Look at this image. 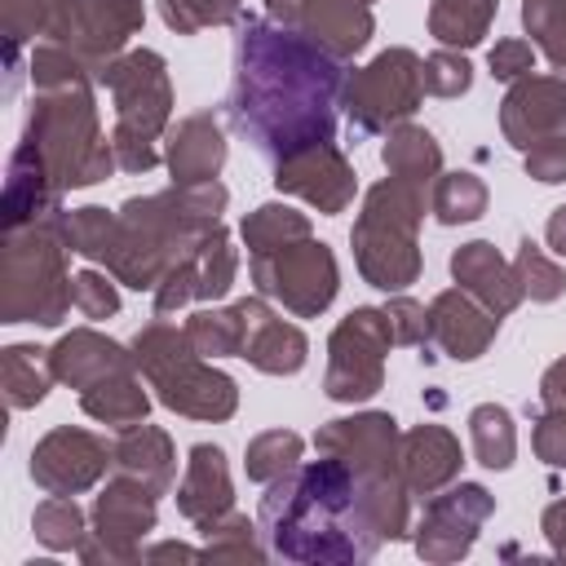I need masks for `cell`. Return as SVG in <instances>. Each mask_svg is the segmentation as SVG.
<instances>
[{
    "label": "cell",
    "mask_w": 566,
    "mask_h": 566,
    "mask_svg": "<svg viewBox=\"0 0 566 566\" xmlns=\"http://www.w3.org/2000/svg\"><path fill=\"white\" fill-rule=\"evenodd\" d=\"M539 531L548 535L553 553H557V557H566V500H553V504L544 509V517H539Z\"/></svg>",
    "instance_id": "52"
},
{
    "label": "cell",
    "mask_w": 566,
    "mask_h": 566,
    "mask_svg": "<svg viewBox=\"0 0 566 566\" xmlns=\"http://www.w3.org/2000/svg\"><path fill=\"white\" fill-rule=\"evenodd\" d=\"M66 239L62 212L4 230L0 252V323H40L57 327L71 310V274H66Z\"/></svg>",
    "instance_id": "6"
},
{
    "label": "cell",
    "mask_w": 566,
    "mask_h": 566,
    "mask_svg": "<svg viewBox=\"0 0 566 566\" xmlns=\"http://www.w3.org/2000/svg\"><path fill=\"white\" fill-rule=\"evenodd\" d=\"M531 447L544 464L566 469V407H544V416L531 429Z\"/></svg>",
    "instance_id": "49"
},
{
    "label": "cell",
    "mask_w": 566,
    "mask_h": 566,
    "mask_svg": "<svg viewBox=\"0 0 566 566\" xmlns=\"http://www.w3.org/2000/svg\"><path fill=\"white\" fill-rule=\"evenodd\" d=\"M49 371H53V380L84 394L88 385H97L106 376L133 371V349H124L119 340H111L93 327H75L66 336H57V345L49 349Z\"/></svg>",
    "instance_id": "23"
},
{
    "label": "cell",
    "mask_w": 566,
    "mask_h": 566,
    "mask_svg": "<svg viewBox=\"0 0 566 566\" xmlns=\"http://www.w3.org/2000/svg\"><path fill=\"white\" fill-rule=\"evenodd\" d=\"M495 332H500V318L464 287H447L429 301V340L455 363L482 358L491 349Z\"/></svg>",
    "instance_id": "21"
},
{
    "label": "cell",
    "mask_w": 566,
    "mask_h": 566,
    "mask_svg": "<svg viewBox=\"0 0 566 566\" xmlns=\"http://www.w3.org/2000/svg\"><path fill=\"white\" fill-rule=\"evenodd\" d=\"M486 66H491V75H495V80H509V84H513V80L531 75V66H535V44H531V40L509 35V40H500V44L491 49Z\"/></svg>",
    "instance_id": "50"
},
{
    "label": "cell",
    "mask_w": 566,
    "mask_h": 566,
    "mask_svg": "<svg viewBox=\"0 0 566 566\" xmlns=\"http://www.w3.org/2000/svg\"><path fill=\"white\" fill-rule=\"evenodd\" d=\"M190 265H195V301H221L239 274V256L230 243L226 226H212L195 248H190Z\"/></svg>",
    "instance_id": "33"
},
{
    "label": "cell",
    "mask_w": 566,
    "mask_h": 566,
    "mask_svg": "<svg viewBox=\"0 0 566 566\" xmlns=\"http://www.w3.org/2000/svg\"><path fill=\"white\" fill-rule=\"evenodd\" d=\"M164 557H195L190 544H155V548H142V562H164Z\"/></svg>",
    "instance_id": "54"
},
{
    "label": "cell",
    "mask_w": 566,
    "mask_h": 566,
    "mask_svg": "<svg viewBox=\"0 0 566 566\" xmlns=\"http://www.w3.org/2000/svg\"><path fill=\"white\" fill-rule=\"evenodd\" d=\"M380 159H385L389 177H402V181H411V186H420V190L433 186L438 172H442V146H438V137H433L429 128L411 124V119L385 133Z\"/></svg>",
    "instance_id": "28"
},
{
    "label": "cell",
    "mask_w": 566,
    "mask_h": 566,
    "mask_svg": "<svg viewBox=\"0 0 566 566\" xmlns=\"http://www.w3.org/2000/svg\"><path fill=\"white\" fill-rule=\"evenodd\" d=\"M469 442H473V460L482 469H495L504 473L517 455V429H513V416L509 407L500 402H478L469 411Z\"/></svg>",
    "instance_id": "32"
},
{
    "label": "cell",
    "mask_w": 566,
    "mask_h": 566,
    "mask_svg": "<svg viewBox=\"0 0 566 566\" xmlns=\"http://www.w3.org/2000/svg\"><path fill=\"white\" fill-rule=\"evenodd\" d=\"M115 234H119V212H106L97 203H84V208H62V239L75 256H88V261H102L111 256L115 248Z\"/></svg>",
    "instance_id": "36"
},
{
    "label": "cell",
    "mask_w": 566,
    "mask_h": 566,
    "mask_svg": "<svg viewBox=\"0 0 566 566\" xmlns=\"http://www.w3.org/2000/svg\"><path fill=\"white\" fill-rule=\"evenodd\" d=\"M500 133L509 146L531 150L535 142L566 133V75H522L500 102Z\"/></svg>",
    "instance_id": "19"
},
{
    "label": "cell",
    "mask_w": 566,
    "mask_h": 566,
    "mask_svg": "<svg viewBox=\"0 0 566 566\" xmlns=\"http://www.w3.org/2000/svg\"><path fill=\"white\" fill-rule=\"evenodd\" d=\"M495 513V495L482 482H451L438 495H429L424 517L416 526V553L433 566L460 562L473 544L482 522Z\"/></svg>",
    "instance_id": "14"
},
{
    "label": "cell",
    "mask_w": 566,
    "mask_h": 566,
    "mask_svg": "<svg viewBox=\"0 0 566 566\" xmlns=\"http://www.w3.org/2000/svg\"><path fill=\"white\" fill-rule=\"evenodd\" d=\"M80 407H84V416H93L97 424L128 429V424L146 420V411H150V394L142 389L137 367H133V371H119V376H106V380L88 385V389L80 394Z\"/></svg>",
    "instance_id": "29"
},
{
    "label": "cell",
    "mask_w": 566,
    "mask_h": 566,
    "mask_svg": "<svg viewBox=\"0 0 566 566\" xmlns=\"http://www.w3.org/2000/svg\"><path fill=\"white\" fill-rule=\"evenodd\" d=\"M133 367L150 380V376H159L164 367H172L177 358H186V354H199L195 345H190V336H186V323L177 327V323H168V318H155V323H146L137 336H133Z\"/></svg>",
    "instance_id": "39"
},
{
    "label": "cell",
    "mask_w": 566,
    "mask_h": 566,
    "mask_svg": "<svg viewBox=\"0 0 566 566\" xmlns=\"http://www.w3.org/2000/svg\"><path fill=\"white\" fill-rule=\"evenodd\" d=\"M424 221V190L385 177L363 195V212L349 230L354 243V265L358 274L380 287V292H402L407 283L420 279V230Z\"/></svg>",
    "instance_id": "8"
},
{
    "label": "cell",
    "mask_w": 566,
    "mask_h": 566,
    "mask_svg": "<svg viewBox=\"0 0 566 566\" xmlns=\"http://www.w3.org/2000/svg\"><path fill=\"white\" fill-rule=\"evenodd\" d=\"M513 274H517L522 296H531V301H539V305H548V301H557V296L566 292V270H562L553 256H544V248L531 243V239L517 243V252H513Z\"/></svg>",
    "instance_id": "41"
},
{
    "label": "cell",
    "mask_w": 566,
    "mask_h": 566,
    "mask_svg": "<svg viewBox=\"0 0 566 566\" xmlns=\"http://www.w3.org/2000/svg\"><path fill=\"white\" fill-rule=\"evenodd\" d=\"M500 0H433L429 4V35L442 49H473L491 31Z\"/></svg>",
    "instance_id": "30"
},
{
    "label": "cell",
    "mask_w": 566,
    "mask_h": 566,
    "mask_svg": "<svg viewBox=\"0 0 566 566\" xmlns=\"http://www.w3.org/2000/svg\"><path fill=\"white\" fill-rule=\"evenodd\" d=\"M106 469H111V447L75 424H57L31 447V478L49 495H80L97 486Z\"/></svg>",
    "instance_id": "15"
},
{
    "label": "cell",
    "mask_w": 566,
    "mask_h": 566,
    "mask_svg": "<svg viewBox=\"0 0 566 566\" xmlns=\"http://www.w3.org/2000/svg\"><path fill=\"white\" fill-rule=\"evenodd\" d=\"M394 345L385 310L358 305L327 336V376L323 389L332 402H367L385 389V354Z\"/></svg>",
    "instance_id": "11"
},
{
    "label": "cell",
    "mask_w": 566,
    "mask_h": 566,
    "mask_svg": "<svg viewBox=\"0 0 566 566\" xmlns=\"http://www.w3.org/2000/svg\"><path fill=\"white\" fill-rule=\"evenodd\" d=\"M49 349H35V345H9L0 354V385H4V398L13 411H27L35 402H44L49 394Z\"/></svg>",
    "instance_id": "31"
},
{
    "label": "cell",
    "mask_w": 566,
    "mask_h": 566,
    "mask_svg": "<svg viewBox=\"0 0 566 566\" xmlns=\"http://www.w3.org/2000/svg\"><path fill=\"white\" fill-rule=\"evenodd\" d=\"M31 531L53 553H80V544L88 539V517L75 504V495H49L44 504H35Z\"/></svg>",
    "instance_id": "37"
},
{
    "label": "cell",
    "mask_w": 566,
    "mask_h": 566,
    "mask_svg": "<svg viewBox=\"0 0 566 566\" xmlns=\"http://www.w3.org/2000/svg\"><path fill=\"white\" fill-rule=\"evenodd\" d=\"M522 27L535 49L566 71V0H522Z\"/></svg>",
    "instance_id": "42"
},
{
    "label": "cell",
    "mask_w": 566,
    "mask_h": 566,
    "mask_svg": "<svg viewBox=\"0 0 566 566\" xmlns=\"http://www.w3.org/2000/svg\"><path fill=\"white\" fill-rule=\"evenodd\" d=\"M239 305V314H243V349H239V358H248L256 371H265V376H296L301 367H305V358H310V340H305V332L296 327V323H283L270 305H265V296L256 292V296H243V301H234Z\"/></svg>",
    "instance_id": "20"
},
{
    "label": "cell",
    "mask_w": 566,
    "mask_h": 566,
    "mask_svg": "<svg viewBox=\"0 0 566 566\" xmlns=\"http://www.w3.org/2000/svg\"><path fill=\"white\" fill-rule=\"evenodd\" d=\"M261 526L248 522L243 513H226L212 531H208V544H203V557L212 562H265V548H261Z\"/></svg>",
    "instance_id": "43"
},
{
    "label": "cell",
    "mask_w": 566,
    "mask_h": 566,
    "mask_svg": "<svg viewBox=\"0 0 566 566\" xmlns=\"http://www.w3.org/2000/svg\"><path fill=\"white\" fill-rule=\"evenodd\" d=\"M243 0H159V18L177 35H199L208 27H226L239 18Z\"/></svg>",
    "instance_id": "44"
},
{
    "label": "cell",
    "mask_w": 566,
    "mask_h": 566,
    "mask_svg": "<svg viewBox=\"0 0 566 566\" xmlns=\"http://www.w3.org/2000/svg\"><path fill=\"white\" fill-rule=\"evenodd\" d=\"M150 389L168 411L190 420H230L239 407V385L221 367H212L203 354L177 358L172 367L150 376Z\"/></svg>",
    "instance_id": "18"
},
{
    "label": "cell",
    "mask_w": 566,
    "mask_h": 566,
    "mask_svg": "<svg viewBox=\"0 0 566 566\" xmlns=\"http://www.w3.org/2000/svg\"><path fill=\"white\" fill-rule=\"evenodd\" d=\"M155 491L128 473H115L88 513V539L80 544V562L97 566V562H142V539L155 531L159 509H155Z\"/></svg>",
    "instance_id": "13"
},
{
    "label": "cell",
    "mask_w": 566,
    "mask_h": 566,
    "mask_svg": "<svg viewBox=\"0 0 566 566\" xmlns=\"http://www.w3.org/2000/svg\"><path fill=\"white\" fill-rule=\"evenodd\" d=\"M111 469L146 482L155 495H168L172 491V478H177L172 438L159 424L137 420V424H128V429L115 433V442H111Z\"/></svg>",
    "instance_id": "27"
},
{
    "label": "cell",
    "mask_w": 566,
    "mask_h": 566,
    "mask_svg": "<svg viewBox=\"0 0 566 566\" xmlns=\"http://www.w3.org/2000/svg\"><path fill=\"white\" fill-rule=\"evenodd\" d=\"M274 190L292 195V199H305L323 217H336L354 203L358 172H354V164L345 159L340 146L323 142V146H310V150H296V155L279 159L274 164Z\"/></svg>",
    "instance_id": "17"
},
{
    "label": "cell",
    "mask_w": 566,
    "mask_h": 566,
    "mask_svg": "<svg viewBox=\"0 0 566 566\" xmlns=\"http://www.w3.org/2000/svg\"><path fill=\"white\" fill-rule=\"evenodd\" d=\"M186 336H190V345L203 354V358H239V349H243V314H239V305H208V310H195L190 318H186Z\"/></svg>",
    "instance_id": "38"
},
{
    "label": "cell",
    "mask_w": 566,
    "mask_h": 566,
    "mask_svg": "<svg viewBox=\"0 0 566 566\" xmlns=\"http://www.w3.org/2000/svg\"><path fill=\"white\" fill-rule=\"evenodd\" d=\"M164 164L172 172V186H199L217 181L226 164V133L212 115H186L164 137Z\"/></svg>",
    "instance_id": "26"
},
{
    "label": "cell",
    "mask_w": 566,
    "mask_h": 566,
    "mask_svg": "<svg viewBox=\"0 0 566 566\" xmlns=\"http://www.w3.org/2000/svg\"><path fill=\"white\" fill-rule=\"evenodd\" d=\"M265 13L314 44H323L336 57H354L367 49L376 18L371 0H265Z\"/></svg>",
    "instance_id": "16"
},
{
    "label": "cell",
    "mask_w": 566,
    "mask_h": 566,
    "mask_svg": "<svg viewBox=\"0 0 566 566\" xmlns=\"http://www.w3.org/2000/svg\"><path fill=\"white\" fill-rule=\"evenodd\" d=\"M460 464H464V451L451 429L416 424L402 433V482L411 495H420V500L438 495L442 486H451L460 478Z\"/></svg>",
    "instance_id": "25"
},
{
    "label": "cell",
    "mask_w": 566,
    "mask_h": 566,
    "mask_svg": "<svg viewBox=\"0 0 566 566\" xmlns=\"http://www.w3.org/2000/svg\"><path fill=\"white\" fill-rule=\"evenodd\" d=\"M522 164H526V177H535L544 186L566 181V133H553V137L535 142L531 150H522Z\"/></svg>",
    "instance_id": "48"
},
{
    "label": "cell",
    "mask_w": 566,
    "mask_h": 566,
    "mask_svg": "<svg viewBox=\"0 0 566 566\" xmlns=\"http://www.w3.org/2000/svg\"><path fill=\"white\" fill-rule=\"evenodd\" d=\"M473 84V66L460 49H438L424 57V93L433 97H460Z\"/></svg>",
    "instance_id": "45"
},
{
    "label": "cell",
    "mask_w": 566,
    "mask_h": 566,
    "mask_svg": "<svg viewBox=\"0 0 566 566\" xmlns=\"http://www.w3.org/2000/svg\"><path fill=\"white\" fill-rule=\"evenodd\" d=\"M385 318H389V332H394V345H424L429 340V310L402 292H394L385 301Z\"/></svg>",
    "instance_id": "47"
},
{
    "label": "cell",
    "mask_w": 566,
    "mask_h": 566,
    "mask_svg": "<svg viewBox=\"0 0 566 566\" xmlns=\"http://www.w3.org/2000/svg\"><path fill=\"white\" fill-rule=\"evenodd\" d=\"M256 522L270 548L301 566H354L385 544L367 517L358 473L336 455L274 478L261 495Z\"/></svg>",
    "instance_id": "2"
},
{
    "label": "cell",
    "mask_w": 566,
    "mask_h": 566,
    "mask_svg": "<svg viewBox=\"0 0 566 566\" xmlns=\"http://www.w3.org/2000/svg\"><path fill=\"white\" fill-rule=\"evenodd\" d=\"M31 84H35V102L22 142L44 159L57 195L106 181L119 168V159L97 119V102H93L97 80L88 62L44 40L31 49Z\"/></svg>",
    "instance_id": "3"
},
{
    "label": "cell",
    "mask_w": 566,
    "mask_h": 566,
    "mask_svg": "<svg viewBox=\"0 0 566 566\" xmlns=\"http://www.w3.org/2000/svg\"><path fill=\"white\" fill-rule=\"evenodd\" d=\"M142 0H53L44 40L84 57L97 80L119 53H128V40L142 31Z\"/></svg>",
    "instance_id": "12"
},
{
    "label": "cell",
    "mask_w": 566,
    "mask_h": 566,
    "mask_svg": "<svg viewBox=\"0 0 566 566\" xmlns=\"http://www.w3.org/2000/svg\"><path fill=\"white\" fill-rule=\"evenodd\" d=\"M97 84L115 97V128L111 146L124 172H150L164 159V137L172 128V80L168 62L155 49H128L119 53Z\"/></svg>",
    "instance_id": "7"
},
{
    "label": "cell",
    "mask_w": 566,
    "mask_h": 566,
    "mask_svg": "<svg viewBox=\"0 0 566 566\" xmlns=\"http://www.w3.org/2000/svg\"><path fill=\"white\" fill-rule=\"evenodd\" d=\"M539 402L544 407H566V354L539 376Z\"/></svg>",
    "instance_id": "51"
},
{
    "label": "cell",
    "mask_w": 566,
    "mask_h": 566,
    "mask_svg": "<svg viewBox=\"0 0 566 566\" xmlns=\"http://www.w3.org/2000/svg\"><path fill=\"white\" fill-rule=\"evenodd\" d=\"M424 97V57L411 49H385L367 66L345 75L340 106L358 133H389L416 115Z\"/></svg>",
    "instance_id": "9"
},
{
    "label": "cell",
    "mask_w": 566,
    "mask_h": 566,
    "mask_svg": "<svg viewBox=\"0 0 566 566\" xmlns=\"http://www.w3.org/2000/svg\"><path fill=\"white\" fill-rule=\"evenodd\" d=\"M71 305H75L84 318H111V314H119L115 274H102V270H80V274H71Z\"/></svg>",
    "instance_id": "46"
},
{
    "label": "cell",
    "mask_w": 566,
    "mask_h": 566,
    "mask_svg": "<svg viewBox=\"0 0 566 566\" xmlns=\"http://www.w3.org/2000/svg\"><path fill=\"white\" fill-rule=\"evenodd\" d=\"M230 195L221 181L199 186H168L159 195L124 199L119 208V234L106 256V274L115 283L155 292V283L168 274L172 261H181L212 226H221Z\"/></svg>",
    "instance_id": "4"
},
{
    "label": "cell",
    "mask_w": 566,
    "mask_h": 566,
    "mask_svg": "<svg viewBox=\"0 0 566 566\" xmlns=\"http://www.w3.org/2000/svg\"><path fill=\"white\" fill-rule=\"evenodd\" d=\"M451 279H455V287L478 296L495 318H504V314H513L522 305V287H517L513 261H504L495 252V243H486V239L460 243L451 252Z\"/></svg>",
    "instance_id": "24"
},
{
    "label": "cell",
    "mask_w": 566,
    "mask_h": 566,
    "mask_svg": "<svg viewBox=\"0 0 566 566\" xmlns=\"http://www.w3.org/2000/svg\"><path fill=\"white\" fill-rule=\"evenodd\" d=\"M544 239H548V248H553L557 256H566V203L548 212V226H544Z\"/></svg>",
    "instance_id": "53"
},
{
    "label": "cell",
    "mask_w": 566,
    "mask_h": 566,
    "mask_svg": "<svg viewBox=\"0 0 566 566\" xmlns=\"http://www.w3.org/2000/svg\"><path fill=\"white\" fill-rule=\"evenodd\" d=\"M296 239H310V217L287 203H261L243 217V243L252 256H270Z\"/></svg>",
    "instance_id": "35"
},
{
    "label": "cell",
    "mask_w": 566,
    "mask_h": 566,
    "mask_svg": "<svg viewBox=\"0 0 566 566\" xmlns=\"http://www.w3.org/2000/svg\"><path fill=\"white\" fill-rule=\"evenodd\" d=\"M345 75V57L327 53L310 35L274 18H243L226 97L230 124L274 164L323 146L336 137Z\"/></svg>",
    "instance_id": "1"
},
{
    "label": "cell",
    "mask_w": 566,
    "mask_h": 566,
    "mask_svg": "<svg viewBox=\"0 0 566 566\" xmlns=\"http://www.w3.org/2000/svg\"><path fill=\"white\" fill-rule=\"evenodd\" d=\"M301 451H305L301 433H292V429H265V433H256V438L248 442V451H243V473H248L252 482L270 486L274 478L292 473V469L301 464Z\"/></svg>",
    "instance_id": "40"
},
{
    "label": "cell",
    "mask_w": 566,
    "mask_h": 566,
    "mask_svg": "<svg viewBox=\"0 0 566 566\" xmlns=\"http://www.w3.org/2000/svg\"><path fill=\"white\" fill-rule=\"evenodd\" d=\"M248 274H252L256 292L265 301H279L296 318H318L336 301V287H340L336 256L314 234L296 239V243H287L270 256H252Z\"/></svg>",
    "instance_id": "10"
},
{
    "label": "cell",
    "mask_w": 566,
    "mask_h": 566,
    "mask_svg": "<svg viewBox=\"0 0 566 566\" xmlns=\"http://www.w3.org/2000/svg\"><path fill=\"white\" fill-rule=\"evenodd\" d=\"M177 513L203 535L226 513H234V482H230V464H226L221 447H212V442H195L190 447L186 473L177 482Z\"/></svg>",
    "instance_id": "22"
},
{
    "label": "cell",
    "mask_w": 566,
    "mask_h": 566,
    "mask_svg": "<svg viewBox=\"0 0 566 566\" xmlns=\"http://www.w3.org/2000/svg\"><path fill=\"white\" fill-rule=\"evenodd\" d=\"M486 181L478 172H438L433 190H429V212L442 221V226H469L486 212Z\"/></svg>",
    "instance_id": "34"
},
{
    "label": "cell",
    "mask_w": 566,
    "mask_h": 566,
    "mask_svg": "<svg viewBox=\"0 0 566 566\" xmlns=\"http://www.w3.org/2000/svg\"><path fill=\"white\" fill-rule=\"evenodd\" d=\"M318 455L345 460L367 500V517L380 539H402L411 526V491L402 482V433L389 411H354L318 424Z\"/></svg>",
    "instance_id": "5"
}]
</instances>
